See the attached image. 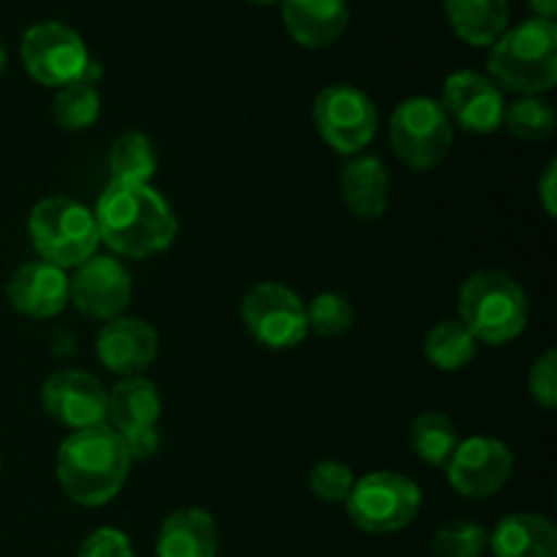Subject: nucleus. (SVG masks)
<instances>
[{
	"mask_svg": "<svg viewBox=\"0 0 557 557\" xmlns=\"http://www.w3.org/2000/svg\"><path fill=\"white\" fill-rule=\"evenodd\" d=\"M305 315H308V332L319 335L324 341L346 335L354 326V308L343 294L337 292H321L305 305Z\"/></svg>",
	"mask_w": 557,
	"mask_h": 557,
	"instance_id": "nucleus-28",
	"label": "nucleus"
},
{
	"mask_svg": "<svg viewBox=\"0 0 557 557\" xmlns=\"http://www.w3.org/2000/svg\"><path fill=\"white\" fill-rule=\"evenodd\" d=\"M243 324L248 335L270 351L297 348L310 335L305 302L294 288L277 281L256 283L245 294Z\"/></svg>",
	"mask_w": 557,
	"mask_h": 557,
	"instance_id": "nucleus-9",
	"label": "nucleus"
},
{
	"mask_svg": "<svg viewBox=\"0 0 557 557\" xmlns=\"http://www.w3.org/2000/svg\"><path fill=\"white\" fill-rule=\"evenodd\" d=\"M131 297L134 283L114 256H90L69 275V302L87 319H117L131 305Z\"/></svg>",
	"mask_w": 557,
	"mask_h": 557,
	"instance_id": "nucleus-12",
	"label": "nucleus"
},
{
	"mask_svg": "<svg viewBox=\"0 0 557 557\" xmlns=\"http://www.w3.org/2000/svg\"><path fill=\"white\" fill-rule=\"evenodd\" d=\"M120 441H123L125 451H128L131 462L136 460H150L152 455L161 446V433L158 428H147V430H131V433H117Z\"/></svg>",
	"mask_w": 557,
	"mask_h": 557,
	"instance_id": "nucleus-33",
	"label": "nucleus"
},
{
	"mask_svg": "<svg viewBox=\"0 0 557 557\" xmlns=\"http://www.w3.org/2000/svg\"><path fill=\"white\" fill-rule=\"evenodd\" d=\"M451 30L471 47H493L509 30V0H444Z\"/></svg>",
	"mask_w": 557,
	"mask_h": 557,
	"instance_id": "nucleus-22",
	"label": "nucleus"
},
{
	"mask_svg": "<svg viewBox=\"0 0 557 557\" xmlns=\"http://www.w3.org/2000/svg\"><path fill=\"white\" fill-rule=\"evenodd\" d=\"M539 196H542V207L549 218L557 212V161H549L544 169L542 180H539Z\"/></svg>",
	"mask_w": 557,
	"mask_h": 557,
	"instance_id": "nucleus-34",
	"label": "nucleus"
},
{
	"mask_svg": "<svg viewBox=\"0 0 557 557\" xmlns=\"http://www.w3.org/2000/svg\"><path fill=\"white\" fill-rule=\"evenodd\" d=\"M460 435L455 422L441 411H428L413 419L411 424V446L422 462L433 468H446V462L455 455Z\"/></svg>",
	"mask_w": 557,
	"mask_h": 557,
	"instance_id": "nucleus-25",
	"label": "nucleus"
},
{
	"mask_svg": "<svg viewBox=\"0 0 557 557\" xmlns=\"http://www.w3.org/2000/svg\"><path fill=\"white\" fill-rule=\"evenodd\" d=\"M313 123L332 150L357 156L379 134V109L359 87L330 85L315 96Z\"/></svg>",
	"mask_w": 557,
	"mask_h": 557,
	"instance_id": "nucleus-10",
	"label": "nucleus"
},
{
	"mask_svg": "<svg viewBox=\"0 0 557 557\" xmlns=\"http://www.w3.org/2000/svg\"><path fill=\"white\" fill-rule=\"evenodd\" d=\"M487 549L495 557H557V528L536 511H515L493 528Z\"/></svg>",
	"mask_w": 557,
	"mask_h": 557,
	"instance_id": "nucleus-19",
	"label": "nucleus"
},
{
	"mask_svg": "<svg viewBox=\"0 0 557 557\" xmlns=\"http://www.w3.org/2000/svg\"><path fill=\"white\" fill-rule=\"evenodd\" d=\"M52 117L69 134H79L96 125L101 117V92L98 87L74 82V85L60 87L52 101Z\"/></svg>",
	"mask_w": 557,
	"mask_h": 557,
	"instance_id": "nucleus-26",
	"label": "nucleus"
},
{
	"mask_svg": "<svg viewBox=\"0 0 557 557\" xmlns=\"http://www.w3.org/2000/svg\"><path fill=\"white\" fill-rule=\"evenodd\" d=\"M27 234L36 253L60 270H76L82 261L96 256L101 245L92 210L69 196H47L38 201L27 215Z\"/></svg>",
	"mask_w": 557,
	"mask_h": 557,
	"instance_id": "nucleus-5",
	"label": "nucleus"
},
{
	"mask_svg": "<svg viewBox=\"0 0 557 557\" xmlns=\"http://www.w3.org/2000/svg\"><path fill=\"white\" fill-rule=\"evenodd\" d=\"M92 215L101 243L125 259H150L177 237V215L150 183L112 180L98 196Z\"/></svg>",
	"mask_w": 557,
	"mask_h": 557,
	"instance_id": "nucleus-1",
	"label": "nucleus"
},
{
	"mask_svg": "<svg viewBox=\"0 0 557 557\" xmlns=\"http://www.w3.org/2000/svg\"><path fill=\"white\" fill-rule=\"evenodd\" d=\"M354 482H357V476H354L351 468H348L346 462H337V460L315 462V466L310 468V476H308L310 493H313L321 504H332V506L337 504L346 506L348 495H351L354 490Z\"/></svg>",
	"mask_w": 557,
	"mask_h": 557,
	"instance_id": "nucleus-30",
	"label": "nucleus"
},
{
	"mask_svg": "<svg viewBox=\"0 0 557 557\" xmlns=\"http://www.w3.org/2000/svg\"><path fill=\"white\" fill-rule=\"evenodd\" d=\"M422 509V490L397 471H370L354 482L346 511L354 525L373 536L411 525Z\"/></svg>",
	"mask_w": 557,
	"mask_h": 557,
	"instance_id": "nucleus-6",
	"label": "nucleus"
},
{
	"mask_svg": "<svg viewBox=\"0 0 557 557\" xmlns=\"http://www.w3.org/2000/svg\"><path fill=\"white\" fill-rule=\"evenodd\" d=\"M476 337L462 326L460 319H444L424 337V357L444 373H457L476 359Z\"/></svg>",
	"mask_w": 557,
	"mask_h": 557,
	"instance_id": "nucleus-23",
	"label": "nucleus"
},
{
	"mask_svg": "<svg viewBox=\"0 0 557 557\" xmlns=\"http://www.w3.org/2000/svg\"><path fill=\"white\" fill-rule=\"evenodd\" d=\"M5 63H9V54H5L3 44H0V79H3V74H5Z\"/></svg>",
	"mask_w": 557,
	"mask_h": 557,
	"instance_id": "nucleus-36",
	"label": "nucleus"
},
{
	"mask_svg": "<svg viewBox=\"0 0 557 557\" xmlns=\"http://www.w3.org/2000/svg\"><path fill=\"white\" fill-rule=\"evenodd\" d=\"M511 473H515V455L504 441L490 435L460 441L451 460L446 462V479L451 490L473 500L493 498L509 484Z\"/></svg>",
	"mask_w": 557,
	"mask_h": 557,
	"instance_id": "nucleus-11",
	"label": "nucleus"
},
{
	"mask_svg": "<svg viewBox=\"0 0 557 557\" xmlns=\"http://www.w3.org/2000/svg\"><path fill=\"white\" fill-rule=\"evenodd\" d=\"M20 58L30 79L52 90L79 82L85 65L90 63L85 38L74 27L54 20L27 27L20 41Z\"/></svg>",
	"mask_w": 557,
	"mask_h": 557,
	"instance_id": "nucleus-8",
	"label": "nucleus"
},
{
	"mask_svg": "<svg viewBox=\"0 0 557 557\" xmlns=\"http://www.w3.org/2000/svg\"><path fill=\"white\" fill-rule=\"evenodd\" d=\"M76 557H136L134 544L117 528H96L90 536L82 542Z\"/></svg>",
	"mask_w": 557,
	"mask_h": 557,
	"instance_id": "nucleus-32",
	"label": "nucleus"
},
{
	"mask_svg": "<svg viewBox=\"0 0 557 557\" xmlns=\"http://www.w3.org/2000/svg\"><path fill=\"white\" fill-rule=\"evenodd\" d=\"M281 5L288 36L308 49L335 44L351 20L348 0H281Z\"/></svg>",
	"mask_w": 557,
	"mask_h": 557,
	"instance_id": "nucleus-17",
	"label": "nucleus"
},
{
	"mask_svg": "<svg viewBox=\"0 0 557 557\" xmlns=\"http://www.w3.org/2000/svg\"><path fill=\"white\" fill-rule=\"evenodd\" d=\"M528 392H531L533 403L544 411H555L557 408V351L547 348L542 357L533 362L531 373H528Z\"/></svg>",
	"mask_w": 557,
	"mask_h": 557,
	"instance_id": "nucleus-31",
	"label": "nucleus"
},
{
	"mask_svg": "<svg viewBox=\"0 0 557 557\" xmlns=\"http://www.w3.org/2000/svg\"><path fill=\"white\" fill-rule=\"evenodd\" d=\"M253 3H261V5H270V3H275V0H253Z\"/></svg>",
	"mask_w": 557,
	"mask_h": 557,
	"instance_id": "nucleus-37",
	"label": "nucleus"
},
{
	"mask_svg": "<svg viewBox=\"0 0 557 557\" xmlns=\"http://www.w3.org/2000/svg\"><path fill=\"white\" fill-rule=\"evenodd\" d=\"M341 194L359 221H379L389 207V172L375 156H359L341 172Z\"/></svg>",
	"mask_w": 557,
	"mask_h": 557,
	"instance_id": "nucleus-20",
	"label": "nucleus"
},
{
	"mask_svg": "<svg viewBox=\"0 0 557 557\" xmlns=\"http://www.w3.org/2000/svg\"><path fill=\"white\" fill-rule=\"evenodd\" d=\"M528 5H531L533 16H539V20H553L557 16V0H528Z\"/></svg>",
	"mask_w": 557,
	"mask_h": 557,
	"instance_id": "nucleus-35",
	"label": "nucleus"
},
{
	"mask_svg": "<svg viewBox=\"0 0 557 557\" xmlns=\"http://www.w3.org/2000/svg\"><path fill=\"white\" fill-rule=\"evenodd\" d=\"M460 321L476 343L504 346L525 332L531 305L525 288L504 270H479L460 288Z\"/></svg>",
	"mask_w": 557,
	"mask_h": 557,
	"instance_id": "nucleus-4",
	"label": "nucleus"
},
{
	"mask_svg": "<svg viewBox=\"0 0 557 557\" xmlns=\"http://www.w3.org/2000/svg\"><path fill=\"white\" fill-rule=\"evenodd\" d=\"M0 471H3V462H0Z\"/></svg>",
	"mask_w": 557,
	"mask_h": 557,
	"instance_id": "nucleus-38",
	"label": "nucleus"
},
{
	"mask_svg": "<svg viewBox=\"0 0 557 557\" xmlns=\"http://www.w3.org/2000/svg\"><path fill=\"white\" fill-rule=\"evenodd\" d=\"M41 406L71 433L98 428L109 419V389L87 370H58L44 381Z\"/></svg>",
	"mask_w": 557,
	"mask_h": 557,
	"instance_id": "nucleus-13",
	"label": "nucleus"
},
{
	"mask_svg": "<svg viewBox=\"0 0 557 557\" xmlns=\"http://www.w3.org/2000/svg\"><path fill=\"white\" fill-rule=\"evenodd\" d=\"M96 354L103 368L120 379L145 375L158 357V332L134 315H117L98 332Z\"/></svg>",
	"mask_w": 557,
	"mask_h": 557,
	"instance_id": "nucleus-15",
	"label": "nucleus"
},
{
	"mask_svg": "<svg viewBox=\"0 0 557 557\" xmlns=\"http://www.w3.org/2000/svg\"><path fill=\"white\" fill-rule=\"evenodd\" d=\"M128 471V451L109 424L69 433L54 460V476L63 495L85 509H98L117 498Z\"/></svg>",
	"mask_w": 557,
	"mask_h": 557,
	"instance_id": "nucleus-2",
	"label": "nucleus"
},
{
	"mask_svg": "<svg viewBox=\"0 0 557 557\" xmlns=\"http://www.w3.org/2000/svg\"><path fill=\"white\" fill-rule=\"evenodd\" d=\"M504 128L522 141H544L555 134V109L542 96H520L506 103Z\"/></svg>",
	"mask_w": 557,
	"mask_h": 557,
	"instance_id": "nucleus-27",
	"label": "nucleus"
},
{
	"mask_svg": "<svg viewBox=\"0 0 557 557\" xmlns=\"http://www.w3.org/2000/svg\"><path fill=\"white\" fill-rule=\"evenodd\" d=\"M5 297L11 308L27 319H54L69 305V272L44 259L27 261L9 277Z\"/></svg>",
	"mask_w": 557,
	"mask_h": 557,
	"instance_id": "nucleus-16",
	"label": "nucleus"
},
{
	"mask_svg": "<svg viewBox=\"0 0 557 557\" xmlns=\"http://www.w3.org/2000/svg\"><path fill=\"white\" fill-rule=\"evenodd\" d=\"M163 400L158 386L145 375L120 379L109 389V419L107 424L114 433H131V430L158 428Z\"/></svg>",
	"mask_w": 557,
	"mask_h": 557,
	"instance_id": "nucleus-21",
	"label": "nucleus"
},
{
	"mask_svg": "<svg viewBox=\"0 0 557 557\" xmlns=\"http://www.w3.org/2000/svg\"><path fill=\"white\" fill-rule=\"evenodd\" d=\"M490 533L479 522L455 520L435 531L430 542L433 557H482L487 553Z\"/></svg>",
	"mask_w": 557,
	"mask_h": 557,
	"instance_id": "nucleus-29",
	"label": "nucleus"
},
{
	"mask_svg": "<svg viewBox=\"0 0 557 557\" xmlns=\"http://www.w3.org/2000/svg\"><path fill=\"white\" fill-rule=\"evenodd\" d=\"M218 522L199 506L177 509L161 522L156 557H218Z\"/></svg>",
	"mask_w": 557,
	"mask_h": 557,
	"instance_id": "nucleus-18",
	"label": "nucleus"
},
{
	"mask_svg": "<svg viewBox=\"0 0 557 557\" xmlns=\"http://www.w3.org/2000/svg\"><path fill=\"white\" fill-rule=\"evenodd\" d=\"M109 169H112V180H120V183H150L158 172V152L150 136L139 131L117 136L109 150Z\"/></svg>",
	"mask_w": 557,
	"mask_h": 557,
	"instance_id": "nucleus-24",
	"label": "nucleus"
},
{
	"mask_svg": "<svg viewBox=\"0 0 557 557\" xmlns=\"http://www.w3.org/2000/svg\"><path fill=\"white\" fill-rule=\"evenodd\" d=\"M487 76L504 92L542 96L557 85V25L531 20L509 27L490 47Z\"/></svg>",
	"mask_w": 557,
	"mask_h": 557,
	"instance_id": "nucleus-3",
	"label": "nucleus"
},
{
	"mask_svg": "<svg viewBox=\"0 0 557 557\" xmlns=\"http://www.w3.org/2000/svg\"><path fill=\"white\" fill-rule=\"evenodd\" d=\"M392 150L406 166L430 172L449 158L455 125L446 117L441 101L430 96L406 98L389 117Z\"/></svg>",
	"mask_w": 557,
	"mask_h": 557,
	"instance_id": "nucleus-7",
	"label": "nucleus"
},
{
	"mask_svg": "<svg viewBox=\"0 0 557 557\" xmlns=\"http://www.w3.org/2000/svg\"><path fill=\"white\" fill-rule=\"evenodd\" d=\"M441 107L451 125H460L468 134L490 136L504 128V90L479 71L462 69L446 76Z\"/></svg>",
	"mask_w": 557,
	"mask_h": 557,
	"instance_id": "nucleus-14",
	"label": "nucleus"
}]
</instances>
